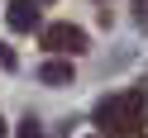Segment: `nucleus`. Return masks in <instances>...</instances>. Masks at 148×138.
<instances>
[{
  "label": "nucleus",
  "instance_id": "nucleus-1",
  "mask_svg": "<svg viewBox=\"0 0 148 138\" xmlns=\"http://www.w3.org/2000/svg\"><path fill=\"white\" fill-rule=\"evenodd\" d=\"M143 90H119L96 105V124L105 138H143Z\"/></svg>",
  "mask_w": 148,
  "mask_h": 138
},
{
  "label": "nucleus",
  "instance_id": "nucleus-8",
  "mask_svg": "<svg viewBox=\"0 0 148 138\" xmlns=\"http://www.w3.org/2000/svg\"><path fill=\"white\" fill-rule=\"evenodd\" d=\"M38 5H53V0H38Z\"/></svg>",
  "mask_w": 148,
  "mask_h": 138
},
{
  "label": "nucleus",
  "instance_id": "nucleus-3",
  "mask_svg": "<svg viewBox=\"0 0 148 138\" xmlns=\"http://www.w3.org/2000/svg\"><path fill=\"white\" fill-rule=\"evenodd\" d=\"M5 19H10V29H14V33H29V29H38V0H10Z\"/></svg>",
  "mask_w": 148,
  "mask_h": 138
},
{
  "label": "nucleus",
  "instance_id": "nucleus-2",
  "mask_svg": "<svg viewBox=\"0 0 148 138\" xmlns=\"http://www.w3.org/2000/svg\"><path fill=\"white\" fill-rule=\"evenodd\" d=\"M43 48L58 52V57H77V52H86L91 43H86V33H81L77 24H48V29H43Z\"/></svg>",
  "mask_w": 148,
  "mask_h": 138
},
{
  "label": "nucleus",
  "instance_id": "nucleus-5",
  "mask_svg": "<svg viewBox=\"0 0 148 138\" xmlns=\"http://www.w3.org/2000/svg\"><path fill=\"white\" fill-rule=\"evenodd\" d=\"M19 138H43V124H38V119H24V124H19Z\"/></svg>",
  "mask_w": 148,
  "mask_h": 138
},
{
  "label": "nucleus",
  "instance_id": "nucleus-7",
  "mask_svg": "<svg viewBox=\"0 0 148 138\" xmlns=\"http://www.w3.org/2000/svg\"><path fill=\"white\" fill-rule=\"evenodd\" d=\"M0 138H5V124H0Z\"/></svg>",
  "mask_w": 148,
  "mask_h": 138
},
{
  "label": "nucleus",
  "instance_id": "nucleus-4",
  "mask_svg": "<svg viewBox=\"0 0 148 138\" xmlns=\"http://www.w3.org/2000/svg\"><path fill=\"white\" fill-rule=\"evenodd\" d=\"M38 81H43V86H72V81H77V71H72L67 57H53V62H43Z\"/></svg>",
  "mask_w": 148,
  "mask_h": 138
},
{
  "label": "nucleus",
  "instance_id": "nucleus-6",
  "mask_svg": "<svg viewBox=\"0 0 148 138\" xmlns=\"http://www.w3.org/2000/svg\"><path fill=\"white\" fill-rule=\"evenodd\" d=\"M0 67H5V71H14V67H19V57H14V52L5 48V43H0Z\"/></svg>",
  "mask_w": 148,
  "mask_h": 138
}]
</instances>
